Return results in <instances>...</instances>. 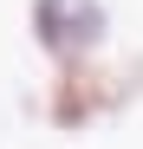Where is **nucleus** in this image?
<instances>
[{
	"mask_svg": "<svg viewBox=\"0 0 143 149\" xmlns=\"http://www.w3.org/2000/svg\"><path fill=\"white\" fill-rule=\"evenodd\" d=\"M124 97H137L130 71H104L98 58H78V65H59V78H52V97H46V117H52L59 130H85L91 117L117 110Z\"/></svg>",
	"mask_w": 143,
	"mask_h": 149,
	"instance_id": "f257e3e1",
	"label": "nucleus"
},
{
	"mask_svg": "<svg viewBox=\"0 0 143 149\" xmlns=\"http://www.w3.org/2000/svg\"><path fill=\"white\" fill-rule=\"evenodd\" d=\"M111 13L104 0H33V39L52 65H78L104 45Z\"/></svg>",
	"mask_w": 143,
	"mask_h": 149,
	"instance_id": "f03ea898",
	"label": "nucleus"
}]
</instances>
